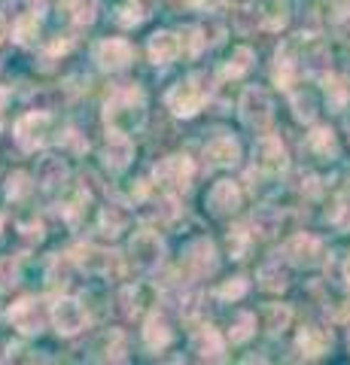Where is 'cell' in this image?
Masks as SVG:
<instances>
[{"label": "cell", "instance_id": "20", "mask_svg": "<svg viewBox=\"0 0 350 365\" xmlns=\"http://www.w3.org/2000/svg\"><path fill=\"white\" fill-rule=\"evenodd\" d=\"M64 177H67V168H64L61 158H55V155L40 158V165H37V180H40L46 189L58 186V182H61Z\"/></svg>", "mask_w": 350, "mask_h": 365}, {"label": "cell", "instance_id": "2", "mask_svg": "<svg viewBox=\"0 0 350 365\" xmlns=\"http://www.w3.org/2000/svg\"><path fill=\"white\" fill-rule=\"evenodd\" d=\"M49 125H52V119L46 116V113H28V116H21L16 122V140H19V146H21V150H28V153H34L43 140H46Z\"/></svg>", "mask_w": 350, "mask_h": 365}, {"label": "cell", "instance_id": "27", "mask_svg": "<svg viewBox=\"0 0 350 365\" xmlns=\"http://www.w3.org/2000/svg\"><path fill=\"white\" fill-rule=\"evenodd\" d=\"M265 9H268V13H265V28L280 31V28L287 25V19H289V16H287V4H284V0H271Z\"/></svg>", "mask_w": 350, "mask_h": 365}, {"label": "cell", "instance_id": "23", "mask_svg": "<svg viewBox=\"0 0 350 365\" xmlns=\"http://www.w3.org/2000/svg\"><path fill=\"white\" fill-rule=\"evenodd\" d=\"M37 34H40V21H37V13H25L19 21H16V28H13V37L19 43H34L37 40Z\"/></svg>", "mask_w": 350, "mask_h": 365}, {"label": "cell", "instance_id": "7", "mask_svg": "<svg viewBox=\"0 0 350 365\" xmlns=\"http://www.w3.org/2000/svg\"><path fill=\"white\" fill-rule=\"evenodd\" d=\"M192 174H195V168L186 155H168L165 162L155 168V180L165 182V186H177V189H186Z\"/></svg>", "mask_w": 350, "mask_h": 365}, {"label": "cell", "instance_id": "9", "mask_svg": "<svg viewBox=\"0 0 350 365\" xmlns=\"http://www.w3.org/2000/svg\"><path fill=\"white\" fill-rule=\"evenodd\" d=\"M95 61L104 71H122L131 61V46L125 40H101L95 46Z\"/></svg>", "mask_w": 350, "mask_h": 365}, {"label": "cell", "instance_id": "8", "mask_svg": "<svg viewBox=\"0 0 350 365\" xmlns=\"http://www.w3.org/2000/svg\"><path fill=\"white\" fill-rule=\"evenodd\" d=\"M162 253H165V247L159 241V235L140 232V235L131 237V256H134V262H138L140 268H155L162 262Z\"/></svg>", "mask_w": 350, "mask_h": 365}, {"label": "cell", "instance_id": "10", "mask_svg": "<svg viewBox=\"0 0 350 365\" xmlns=\"http://www.w3.org/2000/svg\"><path fill=\"white\" fill-rule=\"evenodd\" d=\"M256 165L265 170V174H280L287 170V150L280 146L277 137H262L256 146Z\"/></svg>", "mask_w": 350, "mask_h": 365}, {"label": "cell", "instance_id": "29", "mask_svg": "<svg viewBox=\"0 0 350 365\" xmlns=\"http://www.w3.org/2000/svg\"><path fill=\"white\" fill-rule=\"evenodd\" d=\"M253 326H256V319L250 314H238V319H235V326H232V332H229L235 344H244V341L253 335Z\"/></svg>", "mask_w": 350, "mask_h": 365}, {"label": "cell", "instance_id": "19", "mask_svg": "<svg viewBox=\"0 0 350 365\" xmlns=\"http://www.w3.org/2000/svg\"><path fill=\"white\" fill-rule=\"evenodd\" d=\"M143 341H146V347H150V350L168 347V341H171V329H168V323H165L162 317H150V319H146Z\"/></svg>", "mask_w": 350, "mask_h": 365}, {"label": "cell", "instance_id": "25", "mask_svg": "<svg viewBox=\"0 0 350 365\" xmlns=\"http://www.w3.org/2000/svg\"><path fill=\"white\" fill-rule=\"evenodd\" d=\"M289 319H292V314H289L287 304H271L265 311V329L268 332H284L289 326Z\"/></svg>", "mask_w": 350, "mask_h": 365}, {"label": "cell", "instance_id": "36", "mask_svg": "<svg viewBox=\"0 0 350 365\" xmlns=\"http://www.w3.org/2000/svg\"><path fill=\"white\" fill-rule=\"evenodd\" d=\"M4 37H6V21L0 19V40H4Z\"/></svg>", "mask_w": 350, "mask_h": 365}, {"label": "cell", "instance_id": "4", "mask_svg": "<svg viewBox=\"0 0 350 365\" xmlns=\"http://www.w3.org/2000/svg\"><path fill=\"white\" fill-rule=\"evenodd\" d=\"M241 119L250 125V128L262 131L271 122V101L262 88H247L241 98Z\"/></svg>", "mask_w": 350, "mask_h": 365}, {"label": "cell", "instance_id": "6", "mask_svg": "<svg viewBox=\"0 0 350 365\" xmlns=\"http://www.w3.org/2000/svg\"><path fill=\"white\" fill-rule=\"evenodd\" d=\"M49 317H52V323H55V329H58L61 335H76L86 326L83 304L73 302V299H58V302L52 304V314Z\"/></svg>", "mask_w": 350, "mask_h": 365}, {"label": "cell", "instance_id": "32", "mask_svg": "<svg viewBox=\"0 0 350 365\" xmlns=\"http://www.w3.org/2000/svg\"><path fill=\"white\" fill-rule=\"evenodd\" d=\"M292 107H296V116L299 119H304V122H311L314 119V113H317V110H314V98L308 95V98H296V101H292Z\"/></svg>", "mask_w": 350, "mask_h": 365}, {"label": "cell", "instance_id": "14", "mask_svg": "<svg viewBox=\"0 0 350 365\" xmlns=\"http://www.w3.org/2000/svg\"><path fill=\"white\" fill-rule=\"evenodd\" d=\"M186 265L195 274L213 271L217 268V250H213V244L205 241V237H201V241H192L189 250H186Z\"/></svg>", "mask_w": 350, "mask_h": 365}, {"label": "cell", "instance_id": "28", "mask_svg": "<svg viewBox=\"0 0 350 365\" xmlns=\"http://www.w3.org/2000/svg\"><path fill=\"white\" fill-rule=\"evenodd\" d=\"M128 222V213H122L116 207H107L104 216H101V232L104 235H119V228Z\"/></svg>", "mask_w": 350, "mask_h": 365}, {"label": "cell", "instance_id": "24", "mask_svg": "<svg viewBox=\"0 0 350 365\" xmlns=\"http://www.w3.org/2000/svg\"><path fill=\"white\" fill-rule=\"evenodd\" d=\"M259 280H262L265 289H284L287 287V271L280 268V262H268L259 271Z\"/></svg>", "mask_w": 350, "mask_h": 365}, {"label": "cell", "instance_id": "12", "mask_svg": "<svg viewBox=\"0 0 350 365\" xmlns=\"http://www.w3.org/2000/svg\"><path fill=\"white\" fill-rule=\"evenodd\" d=\"M207 207L213 213H235L241 207V189L235 186L232 180H220L217 186L210 189V195H207Z\"/></svg>", "mask_w": 350, "mask_h": 365}, {"label": "cell", "instance_id": "31", "mask_svg": "<svg viewBox=\"0 0 350 365\" xmlns=\"http://www.w3.org/2000/svg\"><path fill=\"white\" fill-rule=\"evenodd\" d=\"M247 292V283L238 277V280H232V283H222V287L217 289L220 299H241V295Z\"/></svg>", "mask_w": 350, "mask_h": 365}, {"label": "cell", "instance_id": "33", "mask_svg": "<svg viewBox=\"0 0 350 365\" xmlns=\"http://www.w3.org/2000/svg\"><path fill=\"white\" fill-rule=\"evenodd\" d=\"M244 247H247V235H244V228H238V232L229 235V250H232V256L241 259V256H244Z\"/></svg>", "mask_w": 350, "mask_h": 365}, {"label": "cell", "instance_id": "1", "mask_svg": "<svg viewBox=\"0 0 350 365\" xmlns=\"http://www.w3.org/2000/svg\"><path fill=\"white\" fill-rule=\"evenodd\" d=\"M107 125L116 134H125L131 128H138L143 122V95L140 88H128L122 95L113 98V104H107Z\"/></svg>", "mask_w": 350, "mask_h": 365}, {"label": "cell", "instance_id": "26", "mask_svg": "<svg viewBox=\"0 0 350 365\" xmlns=\"http://www.w3.org/2000/svg\"><path fill=\"white\" fill-rule=\"evenodd\" d=\"M308 146L314 153H320V155H335L338 153V146H335V137L329 128H317L311 137H308Z\"/></svg>", "mask_w": 350, "mask_h": 365}, {"label": "cell", "instance_id": "30", "mask_svg": "<svg viewBox=\"0 0 350 365\" xmlns=\"http://www.w3.org/2000/svg\"><path fill=\"white\" fill-rule=\"evenodd\" d=\"M31 192V182H28V174H13L6 180V198H13V201H19V198H25Z\"/></svg>", "mask_w": 350, "mask_h": 365}, {"label": "cell", "instance_id": "17", "mask_svg": "<svg viewBox=\"0 0 350 365\" xmlns=\"http://www.w3.org/2000/svg\"><path fill=\"white\" fill-rule=\"evenodd\" d=\"M131 143H128V137L125 134H116V137H110V143L104 146V162L113 168V170H122L128 162H131Z\"/></svg>", "mask_w": 350, "mask_h": 365}, {"label": "cell", "instance_id": "22", "mask_svg": "<svg viewBox=\"0 0 350 365\" xmlns=\"http://www.w3.org/2000/svg\"><path fill=\"white\" fill-rule=\"evenodd\" d=\"M250 64H253V52L247 49V46H238V49L232 52V58L225 61L222 76H241L244 71H250Z\"/></svg>", "mask_w": 350, "mask_h": 365}, {"label": "cell", "instance_id": "5", "mask_svg": "<svg viewBox=\"0 0 350 365\" xmlns=\"http://www.w3.org/2000/svg\"><path fill=\"white\" fill-rule=\"evenodd\" d=\"M205 104V91H201L192 79L186 83H177L171 91H168V107H171L177 116H195Z\"/></svg>", "mask_w": 350, "mask_h": 365}, {"label": "cell", "instance_id": "13", "mask_svg": "<svg viewBox=\"0 0 350 365\" xmlns=\"http://www.w3.org/2000/svg\"><path fill=\"white\" fill-rule=\"evenodd\" d=\"M180 49H183V40L177 37V34L171 31H155L150 37V58L153 64H171Z\"/></svg>", "mask_w": 350, "mask_h": 365}, {"label": "cell", "instance_id": "3", "mask_svg": "<svg viewBox=\"0 0 350 365\" xmlns=\"http://www.w3.org/2000/svg\"><path fill=\"white\" fill-rule=\"evenodd\" d=\"M6 317H9V323L25 335H37V332H43V326H46V311L34 299H21L19 304L9 307Z\"/></svg>", "mask_w": 350, "mask_h": 365}, {"label": "cell", "instance_id": "34", "mask_svg": "<svg viewBox=\"0 0 350 365\" xmlns=\"http://www.w3.org/2000/svg\"><path fill=\"white\" fill-rule=\"evenodd\" d=\"M186 4H192V6H210L213 0H186Z\"/></svg>", "mask_w": 350, "mask_h": 365}, {"label": "cell", "instance_id": "21", "mask_svg": "<svg viewBox=\"0 0 350 365\" xmlns=\"http://www.w3.org/2000/svg\"><path fill=\"white\" fill-rule=\"evenodd\" d=\"M67 16H71L76 25H92L95 13H98V0H61Z\"/></svg>", "mask_w": 350, "mask_h": 365}, {"label": "cell", "instance_id": "35", "mask_svg": "<svg viewBox=\"0 0 350 365\" xmlns=\"http://www.w3.org/2000/svg\"><path fill=\"white\" fill-rule=\"evenodd\" d=\"M344 277H347V283H350V256H347V262H344Z\"/></svg>", "mask_w": 350, "mask_h": 365}, {"label": "cell", "instance_id": "18", "mask_svg": "<svg viewBox=\"0 0 350 365\" xmlns=\"http://www.w3.org/2000/svg\"><path fill=\"white\" fill-rule=\"evenodd\" d=\"M299 350L304 356H323L326 350H329V335L323 332V329H302L299 335Z\"/></svg>", "mask_w": 350, "mask_h": 365}, {"label": "cell", "instance_id": "11", "mask_svg": "<svg viewBox=\"0 0 350 365\" xmlns=\"http://www.w3.org/2000/svg\"><path fill=\"white\" fill-rule=\"evenodd\" d=\"M205 158L210 165H217V168H232L241 158V146H238L235 137L220 134V137H213V140L205 146Z\"/></svg>", "mask_w": 350, "mask_h": 365}, {"label": "cell", "instance_id": "16", "mask_svg": "<svg viewBox=\"0 0 350 365\" xmlns=\"http://www.w3.org/2000/svg\"><path fill=\"white\" fill-rule=\"evenodd\" d=\"M192 353H198L201 359H220L222 356V338L217 329H201L192 338Z\"/></svg>", "mask_w": 350, "mask_h": 365}, {"label": "cell", "instance_id": "15", "mask_svg": "<svg viewBox=\"0 0 350 365\" xmlns=\"http://www.w3.org/2000/svg\"><path fill=\"white\" fill-rule=\"evenodd\" d=\"M287 256L296 262V265L308 268V265H314V262L320 259V241H317V237H311V235L292 237V241L287 244Z\"/></svg>", "mask_w": 350, "mask_h": 365}]
</instances>
